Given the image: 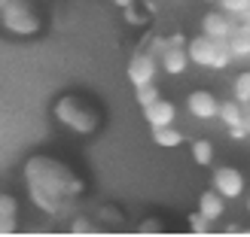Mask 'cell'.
<instances>
[{
	"instance_id": "1",
	"label": "cell",
	"mask_w": 250,
	"mask_h": 237,
	"mask_svg": "<svg viewBox=\"0 0 250 237\" xmlns=\"http://www.w3.org/2000/svg\"><path fill=\"white\" fill-rule=\"evenodd\" d=\"M24 182H28L31 201L49 216H55L70 198L83 192V182L73 177V170L49 155H31L24 161Z\"/></svg>"
},
{
	"instance_id": "2",
	"label": "cell",
	"mask_w": 250,
	"mask_h": 237,
	"mask_svg": "<svg viewBox=\"0 0 250 237\" xmlns=\"http://www.w3.org/2000/svg\"><path fill=\"white\" fill-rule=\"evenodd\" d=\"M52 116L64 125L67 131L73 134H95L98 125H101V116L92 104H85L80 94H64L58 97L55 107H52Z\"/></svg>"
},
{
	"instance_id": "3",
	"label": "cell",
	"mask_w": 250,
	"mask_h": 237,
	"mask_svg": "<svg viewBox=\"0 0 250 237\" xmlns=\"http://www.w3.org/2000/svg\"><path fill=\"white\" fill-rule=\"evenodd\" d=\"M186 52H189L192 64H198V67H214V70H223L229 61H235L232 49H229V40H214V36H208V34L192 36V40L186 43Z\"/></svg>"
},
{
	"instance_id": "4",
	"label": "cell",
	"mask_w": 250,
	"mask_h": 237,
	"mask_svg": "<svg viewBox=\"0 0 250 237\" xmlns=\"http://www.w3.org/2000/svg\"><path fill=\"white\" fill-rule=\"evenodd\" d=\"M0 24H3V31L16 36H37L43 31L40 12L31 3H24V0H9L6 9H0Z\"/></svg>"
},
{
	"instance_id": "5",
	"label": "cell",
	"mask_w": 250,
	"mask_h": 237,
	"mask_svg": "<svg viewBox=\"0 0 250 237\" xmlns=\"http://www.w3.org/2000/svg\"><path fill=\"white\" fill-rule=\"evenodd\" d=\"M244 173L238 167H229V164H223L214 170V180H210V189H217L226 201H235V198H241L244 195Z\"/></svg>"
},
{
	"instance_id": "6",
	"label": "cell",
	"mask_w": 250,
	"mask_h": 237,
	"mask_svg": "<svg viewBox=\"0 0 250 237\" xmlns=\"http://www.w3.org/2000/svg\"><path fill=\"white\" fill-rule=\"evenodd\" d=\"M156 73H159V58L153 52H137L131 55L128 61V82L134 85H149V82H156Z\"/></svg>"
},
{
	"instance_id": "7",
	"label": "cell",
	"mask_w": 250,
	"mask_h": 237,
	"mask_svg": "<svg viewBox=\"0 0 250 237\" xmlns=\"http://www.w3.org/2000/svg\"><path fill=\"white\" fill-rule=\"evenodd\" d=\"M186 109L192 113V119H198V122H210V119L220 116V101H217L210 91L198 89V91H192L189 97H186Z\"/></svg>"
},
{
	"instance_id": "8",
	"label": "cell",
	"mask_w": 250,
	"mask_h": 237,
	"mask_svg": "<svg viewBox=\"0 0 250 237\" xmlns=\"http://www.w3.org/2000/svg\"><path fill=\"white\" fill-rule=\"evenodd\" d=\"M235 16H229V12H223V9H214V12H208V16L202 18V34L208 36H214V40H229V36L235 34Z\"/></svg>"
},
{
	"instance_id": "9",
	"label": "cell",
	"mask_w": 250,
	"mask_h": 237,
	"mask_svg": "<svg viewBox=\"0 0 250 237\" xmlns=\"http://www.w3.org/2000/svg\"><path fill=\"white\" fill-rule=\"evenodd\" d=\"M144 119L149 125V131L156 128H165V125H174V119H177V107H174L171 101H153L149 107H144Z\"/></svg>"
},
{
	"instance_id": "10",
	"label": "cell",
	"mask_w": 250,
	"mask_h": 237,
	"mask_svg": "<svg viewBox=\"0 0 250 237\" xmlns=\"http://www.w3.org/2000/svg\"><path fill=\"white\" fill-rule=\"evenodd\" d=\"M192 61H189V52H186V46H168L165 52L159 55V67L171 73V76H180V73L189 67Z\"/></svg>"
},
{
	"instance_id": "11",
	"label": "cell",
	"mask_w": 250,
	"mask_h": 237,
	"mask_svg": "<svg viewBox=\"0 0 250 237\" xmlns=\"http://www.w3.org/2000/svg\"><path fill=\"white\" fill-rule=\"evenodd\" d=\"M198 210H202L210 222H217L223 216V210H226V198H223L217 189H208V192L198 195Z\"/></svg>"
},
{
	"instance_id": "12",
	"label": "cell",
	"mask_w": 250,
	"mask_h": 237,
	"mask_svg": "<svg viewBox=\"0 0 250 237\" xmlns=\"http://www.w3.org/2000/svg\"><path fill=\"white\" fill-rule=\"evenodd\" d=\"M19 201L12 195H0V234H12L19 228Z\"/></svg>"
},
{
	"instance_id": "13",
	"label": "cell",
	"mask_w": 250,
	"mask_h": 237,
	"mask_svg": "<svg viewBox=\"0 0 250 237\" xmlns=\"http://www.w3.org/2000/svg\"><path fill=\"white\" fill-rule=\"evenodd\" d=\"M223 125H226V128H238V125H244L247 122V113H244V104L241 101H223L220 104V116H217Z\"/></svg>"
},
{
	"instance_id": "14",
	"label": "cell",
	"mask_w": 250,
	"mask_h": 237,
	"mask_svg": "<svg viewBox=\"0 0 250 237\" xmlns=\"http://www.w3.org/2000/svg\"><path fill=\"white\" fill-rule=\"evenodd\" d=\"M229 49L235 58H250V24L247 21H241L235 28V34L229 36Z\"/></svg>"
},
{
	"instance_id": "15",
	"label": "cell",
	"mask_w": 250,
	"mask_h": 237,
	"mask_svg": "<svg viewBox=\"0 0 250 237\" xmlns=\"http://www.w3.org/2000/svg\"><path fill=\"white\" fill-rule=\"evenodd\" d=\"M153 140H156L159 146H165V149H174V146L183 143V134L174 128V125H165V128H156V131H153Z\"/></svg>"
},
{
	"instance_id": "16",
	"label": "cell",
	"mask_w": 250,
	"mask_h": 237,
	"mask_svg": "<svg viewBox=\"0 0 250 237\" xmlns=\"http://www.w3.org/2000/svg\"><path fill=\"white\" fill-rule=\"evenodd\" d=\"M192 161L208 167L210 161H214V143L210 140H192Z\"/></svg>"
},
{
	"instance_id": "17",
	"label": "cell",
	"mask_w": 250,
	"mask_h": 237,
	"mask_svg": "<svg viewBox=\"0 0 250 237\" xmlns=\"http://www.w3.org/2000/svg\"><path fill=\"white\" fill-rule=\"evenodd\" d=\"M232 97H235V101H241L244 107L250 104V70H244V73H238V76H235Z\"/></svg>"
},
{
	"instance_id": "18",
	"label": "cell",
	"mask_w": 250,
	"mask_h": 237,
	"mask_svg": "<svg viewBox=\"0 0 250 237\" xmlns=\"http://www.w3.org/2000/svg\"><path fill=\"white\" fill-rule=\"evenodd\" d=\"M134 97H137V104H141V107H149L153 101H159V89H156V82H149V85H137V89H134Z\"/></svg>"
},
{
	"instance_id": "19",
	"label": "cell",
	"mask_w": 250,
	"mask_h": 237,
	"mask_svg": "<svg viewBox=\"0 0 250 237\" xmlns=\"http://www.w3.org/2000/svg\"><path fill=\"white\" fill-rule=\"evenodd\" d=\"M217 3H220L223 12H229V16H235V18H241L250 9V0H217Z\"/></svg>"
},
{
	"instance_id": "20",
	"label": "cell",
	"mask_w": 250,
	"mask_h": 237,
	"mask_svg": "<svg viewBox=\"0 0 250 237\" xmlns=\"http://www.w3.org/2000/svg\"><path fill=\"white\" fill-rule=\"evenodd\" d=\"M189 231H192V234H208V231H210V219L202 213V210L189 213Z\"/></svg>"
},
{
	"instance_id": "21",
	"label": "cell",
	"mask_w": 250,
	"mask_h": 237,
	"mask_svg": "<svg viewBox=\"0 0 250 237\" xmlns=\"http://www.w3.org/2000/svg\"><path fill=\"white\" fill-rule=\"evenodd\" d=\"M70 234H92L89 219H85V216H73V222H70Z\"/></svg>"
},
{
	"instance_id": "22",
	"label": "cell",
	"mask_w": 250,
	"mask_h": 237,
	"mask_svg": "<svg viewBox=\"0 0 250 237\" xmlns=\"http://www.w3.org/2000/svg\"><path fill=\"white\" fill-rule=\"evenodd\" d=\"M137 231H141V234H159L162 225H159L156 219H146V222H141V228H137Z\"/></svg>"
},
{
	"instance_id": "23",
	"label": "cell",
	"mask_w": 250,
	"mask_h": 237,
	"mask_svg": "<svg viewBox=\"0 0 250 237\" xmlns=\"http://www.w3.org/2000/svg\"><path fill=\"white\" fill-rule=\"evenodd\" d=\"M113 3H116V6H122V9H128V6L134 3V0H113Z\"/></svg>"
},
{
	"instance_id": "24",
	"label": "cell",
	"mask_w": 250,
	"mask_h": 237,
	"mask_svg": "<svg viewBox=\"0 0 250 237\" xmlns=\"http://www.w3.org/2000/svg\"><path fill=\"white\" fill-rule=\"evenodd\" d=\"M241 21H247V24H250V9H247V12H244V16H241Z\"/></svg>"
},
{
	"instance_id": "25",
	"label": "cell",
	"mask_w": 250,
	"mask_h": 237,
	"mask_svg": "<svg viewBox=\"0 0 250 237\" xmlns=\"http://www.w3.org/2000/svg\"><path fill=\"white\" fill-rule=\"evenodd\" d=\"M244 113H247V125H250V104H247V107H244Z\"/></svg>"
},
{
	"instance_id": "26",
	"label": "cell",
	"mask_w": 250,
	"mask_h": 237,
	"mask_svg": "<svg viewBox=\"0 0 250 237\" xmlns=\"http://www.w3.org/2000/svg\"><path fill=\"white\" fill-rule=\"evenodd\" d=\"M6 3H9V0H0V9H6Z\"/></svg>"
},
{
	"instance_id": "27",
	"label": "cell",
	"mask_w": 250,
	"mask_h": 237,
	"mask_svg": "<svg viewBox=\"0 0 250 237\" xmlns=\"http://www.w3.org/2000/svg\"><path fill=\"white\" fill-rule=\"evenodd\" d=\"M247 210H250V198H247Z\"/></svg>"
},
{
	"instance_id": "28",
	"label": "cell",
	"mask_w": 250,
	"mask_h": 237,
	"mask_svg": "<svg viewBox=\"0 0 250 237\" xmlns=\"http://www.w3.org/2000/svg\"><path fill=\"white\" fill-rule=\"evenodd\" d=\"M210 3H217V0H210Z\"/></svg>"
}]
</instances>
